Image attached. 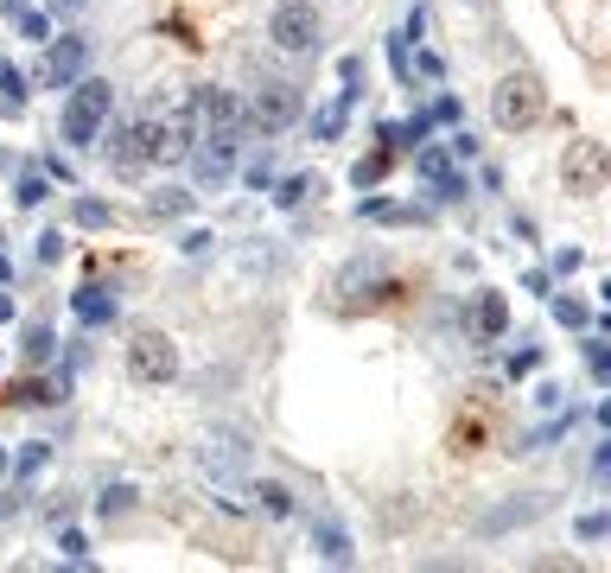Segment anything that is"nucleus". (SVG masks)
<instances>
[{
  "label": "nucleus",
  "instance_id": "16",
  "mask_svg": "<svg viewBox=\"0 0 611 573\" xmlns=\"http://www.w3.org/2000/svg\"><path fill=\"white\" fill-rule=\"evenodd\" d=\"M344 109H351V102H331V109H319V121H312V128H319V141H331V134L344 128Z\"/></svg>",
  "mask_w": 611,
  "mask_h": 573
},
{
  "label": "nucleus",
  "instance_id": "11",
  "mask_svg": "<svg viewBox=\"0 0 611 573\" xmlns=\"http://www.w3.org/2000/svg\"><path fill=\"white\" fill-rule=\"evenodd\" d=\"M312 542H319V554H325L331 567H351V542H344L338 523H319V529H312Z\"/></svg>",
  "mask_w": 611,
  "mask_h": 573
},
{
  "label": "nucleus",
  "instance_id": "2",
  "mask_svg": "<svg viewBox=\"0 0 611 573\" xmlns=\"http://www.w3.org/2000/svg\"><path fill=\"white\" fill-rule=\"evenodd\" d=\"M242 121H249L255 134H281L300 121V90L293 83H261V90L249 96V109H242Z\"/></svg>",
  "mask_w": 611,
  "mask_h": 573
},
{
  "label": "nucleus",
  "instance_id": "10",
  "mask_svg": "<svg viewBox=\"0 0 611 573\" xmlns=\"http://www.w3.org/2000/svg\"><path fill=\"white\" fill-rule=\"evenodd\" d=\"M77 319H83V325L115 319V293H109V287H83V293H77Z\"/></svg>",
  "mask_w": 611,
  "mask_h": 573
},
{
  "label": "nucleus",
  "instance_id": "6",
  "mask_svg": "<svg viewBox=\"0 0 611 573\" xmlns=\"http://www.w3.org/2000/svg\"><path fill=\"white\" fill-rule=\"evenodd\" d=\"M491 115H497V128H529V121L541 115V90L529 77H510V83H497V96H491Z\"/></svg>",
  "mask_w": 611,
  "mask_h": 573
},
{
  "label": "nucleus",
  "instance_id": "1",
  "mask_svg": "<svg viewBox=\"0 0 611 573\" xmlns=\"http://www.w3.org/2000/svg\"><path fill=\"white\" fill-rule=\"evenodd\" d=\"M109 102H115V90L102 77L71 83V102H64V141H71V147H96V134L109 128Z\"/></svg>",
  "mask_w": 611,
  "mask_h": 573
},
{
  "label": "nucleus",
  "instance_id": "8",
  "mask_svg": "<svg viewBox=\"0 0 611 573\" xmlns=\"http://www.w3.org/2000/svg\"><path fill=\"white\" fill-rule=\"evenodd\" d=\"M191 121H198V128H242V109H236V96L230 90H198L191 96Z\"/></svg>",
  "mask_w": 611,
  "mask_h": 573
},
{
  "label": "nucleus",
  "instance_id": "25",
  "mask_svg": "<svg viewBox=\"0 0 611 573\" xmlns=\"http://www.w3.org/2000/svg\"><path fill=\"white\" fill-rule=\"evenodd\" d=\"M376 179H382V153H376V160H363V166H357V185H376Z\"/></svg>",
  "mask_w": 611,
  "mask_h": 573
},
{
  "label": "nucleus",
  "instance_id": "21",
  "mask_svg": "<svg viewBox=\"0 0 611 573\" xmlns=\"http://www.w3.org/2000/svg\"><path fill=\"white\" fill-rule=\"evenodd\" d=\"M58 548L71 554V561H83V554H90V542H83V529H64V535H58Z\"/></svg>",
  "mask_w": 611,
  "mask_h": 573
},
{
  "label": "nucleus",
  "instance_id": "24",
  "mask_svg": "<svg viewBox=\"0 0 611 573\" xmlns=\"http://www.w3.org/2000/svg\"><path fill=\"white\" fill-rule=\"evenodd\" d=\"M586 363H592V376H605V338H592V344H586Z\"/></svg>",
  "mask_w": 611,
  "mask_h": 573
},
{
  "label": "nucleus",
  "instance_id": "28",
  "mask_svg": "<svg viewBox=\"0 0 611 573\" xmlns=\"http://www.w3.org/2000/svg\"><path fill=\"white\" fill-rule=\"evenodd\" d=\"M51 7H58V13H77V7H83V0H51Z\"/></svg>",
  "mask_w": 611,
  "mask_h": 573
},
{
  "label": "nucleus",
  "instance_id": "19",
  "mask_svg": "<svg viewBox=\"0 0 611 573\" xmlns=\"http://www.w3.org/2000/svg\"><path fill=\"white\" fill-rule=\"evenodd\" d=\"M128 484H115V491H102V516H121V510H128Z\"/></svg>",
  "mask_w": 611,
  "mask_h": 573
},
{
  "label": "nucleus",
  "instance_id": "13",
  "mask_svg": "<svg viewBox=\"0 0 611 573\" xmlns=\"http://www.w3.org/2000/svg\"><path fill=\"white\" fill-rule=\"evenodd\" d=\"M414 166H421L427 179H446V172H452V147H414Z\"/></svg>",
  "mask_w": 611,
  "mask_h": 573
},
{
  "label": "nucleus",
  "instance_id": "3",
  "mask_svg": "<svg viewBox=\"0 0 611 573\" xmlns=\"http://www.w3.org/2000/svg\"><path fill=\"white\" fill-rule=\"evenodd\" d=\"M128 376L134 382H172L179 376V351H172V338H160V332H141L128 344Z\"/></svg>",
  "mask_w": 611,
  "mask_h": 573
},
{
  "label": "nucleus",
  "instance_id": "22",
  "mask_svg": "<svg viewBox=\"0 0 611 573\" xmlns=\"http://www.w3.org/2000/svg\"><path fill=\"white\" fill-rule=\"evenodd\" d=\"M599 535H605V516L586 510V516H580V542H599Z\"/></svg>",
  "mask_w": 611,
  "mask_h": 573
},
{
  "label": "nucleus",
  "instance_id": "17",
  "mask_svg": "<svg viewBox=\"0 0 611 573\" xmlns=\"http://www.w3.org/2000/svg\"><path fill=\"white\" fill-rule=\"evenodd\" d=\"M573 179H580V191H592V185H599V153H580V166H573Z\"/></svg>",
  "mask_w": 611,
  "mask_h": 573
},
{
  "label": "nucleus",
  "instance_id": "9",
  "mask_svg": "<svg viewBox=\"0 0 611 573\" xmlns=\"http://www.w3.org/2000/svg\"><path fill=\"white\" fill-rule=\"evenodd\" d=\"M83 58H90V45H83V39H58L45 51V83H77Z\"/></svg>",
  "mask_w": 611,
  "mask_h": 573
},
{
  "label": "nucleus",
  "instance_id": "26",
  "mask_svg": "<svg viewBox=\"0 0 611 573\" xmlns=\"http://www.w3.org/2000/svg\"><path fill=\"white\" fill-rule=\"evenodd\" d=\"M20 204H45V179H26L20 185Z\"/></svg>",
  "mask_w": 611,
  "mask_h": 573
},
{
  "label": "nucleus",
  "instance_id": "7",
  "mask_svg": "<svg viewBox=\"0 0 611 573\" xmlns=\"http://www.w3.org/2000/svg\"><path fill=\"white\" fill-rule=\"evenodd\" d=\"M109 160L121 172H134V166H147V160H160V121H128V128L115 134V147H109Z\"/></svg>",
  "mask_w": 611,
  "mask_h": 573
},
{
  "label": "nucleus",
  "instance_id": "12",
  "mask_svg": "<svg viewBox=\"0 0 611 573\" xmlns=\"http://www.w3.org/2000/svg\"><path fill=\"white\" fill-rule=\"evenodd\" d=\"M503 325H510V306H503V293H484V300H478V332L497 338Z\"/></svg>",
  "mask_w": 611,
  "mask_h": 573
},
{
  "label": "nucleus",
  "instance_id": "18",
  "mask_svg": "<svg viewBox=\"0 0 611 573\" xmlns=\"http://www.w3.org/2000/svg\"><path fill=\"white\" fill-rule=\"evenodd\" d=\"M77 223H83V230H102V223H109V211H102L96 198H83V204H77Z\"/></svg>",
  "mask_w": 611,
  "mask_h": 573
},
{
  "label": "nucleus",
  "instance_id": "27",
  "mask_svg": "<svg viewBox=\"0 0 611 573\" xmlns=\"http://www.w3.org/2000/svg\"><path fill=\"white\" fill-rule=\"evenodd\" d=\"M306 191H312L306 179H287V185H281V204H300V198H306Z\"/></svg>",
  "mask_w": 611,
  "mask_h": 573
},
{
  "label": "nucleus",
  "instance_id": "14",
  "mask_svg": "<svg viewBox=\"0 0 611 573\" xmlns=\"http://www.w3.org/2000/svg\"><path fill=\"white\" fill-rule=\"evenodd\" d=\"M255 497H261V510H268V516H293V491H287V484H255Z\"/></svg>",
  "mask_w": 611,
  "mask_h": 573
},
{
  "label": "nucleus",
  "instance_id": "20",
  "mask_svg": "<svg viewBox=\"0 0 611 573\" xmlns=\"http://www.w3.org/2000/svg\"><path fill=\"white\" fill-rule=\"evenodd\" d=\"M554 319H561V325H586V306L580 300H554Z\"/></svg>",
  "mask_w": 611,
  "mask_h": 573
},
{
  "label": "nucleus",
  "instance_id": "4",
  "mask_svg": "<svg viewBox=\"0 0 611 573\" xmlns=\"http://www.w3.org/2000/svg\"><path fill=\"white\" fill-rule=\"evenodd\" d=\"M191 166H198V185H223L236 166V134L230 128H198L191 141Z\"/></svg>",
  "mask_w": 611,
  "mask_h": 573
},
{
  "label": "nucleus",
  "instance_id": "15",
  "mask_svg": "<svg viewBox=\"0 0 611 573\" xmlns=\"http://www.w3.org/2000/svg\"><path fill=\"white\" fill-rule=\"evenodd\" d=\"M191 211V191H153V217H185Z\"/></svg>",
  "mask_w": 611,
  "mask_h": 573
},
{
  "label": "nucleus",
  "instance_id": "5",
  "mask_svg": "<svg viewBox=\"0 0 611 573\" xmlns=\"http://www.w3.org/2000/svg\"><path fill=\"white\" fill-rule=\"evenodd\" d=\"M268 39L281 51H312V45H319V13H312L306 0H287V7H274Z\"/></svg>",
  "mask_w": 611,
  "mask_h": 573
},
{
  "label": "nucleus",
  "instance_id": "23",
  "mask_svg": "<svg viewBox=\"0 0 611 573\" xmlns=\"http://www.w3.org/2000/svg\"><path fill=\"white\" fill-rule=\"evenodd\" d=\"M26 351H32V357H51V332H45V325H32V338H26Z\"/></svg>",
  "mask_w": 611,
  "mask_h": 573
}]
</instances>
